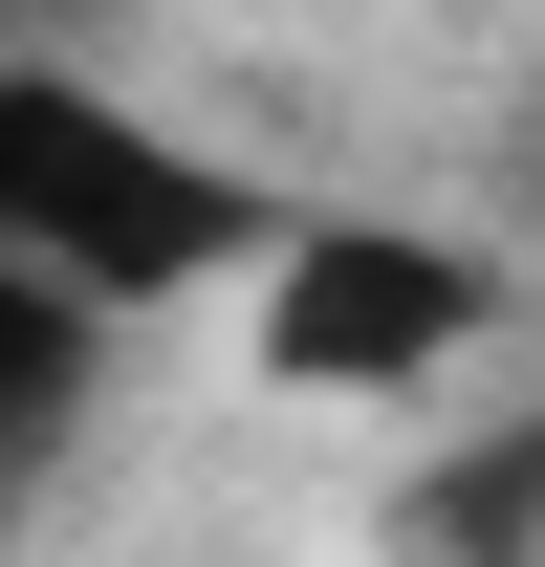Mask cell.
Instances as JSON below:
<instances>
[{"instance_id":"5","label":"cell","mask_w":545,"mask_h":567,"mask_svg":"<svg viewBox=\"0 0 545 567\" xmlns=\"http://www.w3.org/2000/svg\"><path fill=\"white\" fill-rule=\"evenodd\" d=\"M66 22H88V0H0V44H66Z\"/></svg>"},{"instance_id":"3","label":"cell","mask_w":545,"mask_h":567,"mask_svg":"<svg viewBox=\"0 0 545 567\" xmlns=\"http://www.w3.org/2000/svg\"><path fill=\"white\" fill-rule=\"evenodd\" d=\"M88 393H110V328H88L66 284H22V262H0V502L88 436Z\"/></svg>"},{"instance_id":"4","label":"cell","mask_w":545,"mask_h":567,"mask_svg":"<svg viewBox=\"0 0 545 567\" xmlns=\"http://www.w3.org/2000/svg\"><path fill=\"white\" fill-rule=\"evenodd\" d=\"M414 567H545V415H502L480 458L414 481Z\"/></svg>"},{"instance_id":"1","label":"cell","mask_w":545,"mask_h":567,"mask_svg":"<svg viewBox=\"0 0 545 567\" xmlns=\"http://www.w3.org/2000/svg\"><path fill=\"white\" fill-rule=\"evenodd\" d=\"M284 240V197L240 153L153 132L132 87H88L66 44H0V262L66 284L88 328H153V306H197Z\"/></svg>"},{"instance_id":"2","label":"cell","mask_w":545,"mask_h":567,"mask_svg":"<svg viewBox=\"0 0 545 567\" xmlns=\"http://www.w3.org/2000/svg\"><path fill=\"white\" fill-rule=\"evenodd\" d=\"M240 284H263V371L284 393H414V371H459L502 328V262L414 240V218H284Z\"/></svg>"}]
</instances>
